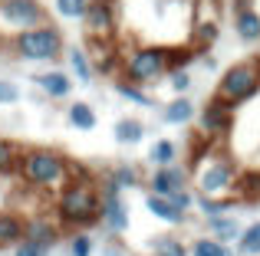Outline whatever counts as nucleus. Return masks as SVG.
<instances>
[{
    "mask_svg": "<svg viewBox=\"0 0 260 256\" xmlns=\"http://www.w3.org/2000/svg\"><path fill=\"white\" fill-rule=\"evenodd\" d=\"M102 217L99 207V187L92 178H86V171L79 164H73V181L56 194L53 204V220L59 224V230L83 233L89 227H95Z\"/></svg>",
    "mask_w": 260,
    "mask_h": 256,
    "instance_id": "f257e3e1",
    "label": "nucleus"
},
{
    "mask_svg": "<svg viewBox=\"0 0 260 256\" xmlns=\"http://www.w3.org/2000/svg\"><path fill=\"white\" fill-rule=\"evenodd\" d=\"M17 174H20V181H23L30 191H37V194H59L73 181V161L66 158L63 151L46 148V145L23 148Z\"/></svg>",
    "mask_w": 260,
    "mask_h": 256,
    "instance_id": "f03ea898",
    "label": "nucleus"
},
{
    "mask_svg": "<svg viewBox=\"0 0 260 256\" xmlns=\"http://www.w3.org/2000/svg\"><path fill=\"white\" fill-rule=\"evenodd\" d=\"M188 171L198 184V194H204V197H234L237 178H241L234 158H228V154L214 151V148L208 145L204 154H191Z\"/></svg>",
    "mask_w": 260,
    "mask_h": 256,
    "instance_id": "7ed1b4c3",
    "label": "nucleus"
},
{
    "mask_svg": "<svg viewBox=\"0 0 260 256\" xmlns=\"http://www.w3.org/2000/svg\"><path fill=\"white\" fill-rule=\"evenodd\" d=\"M10 53L23 63H53L56 56H63V33L56 30L53 23H43V26H33V30H23V33H13L7 39Z\"/></svg>",
    "mask_w": 260,
    "mask_h": 256,
    "instance_id": "20e7f679",
    "label": "nucleus"
},
{
    "mask_svg": "<svg viewBox=\"0 0 260 256\" xmlns=\"http://www.w3.org/2000/svg\"><path fill=\"white\" fill-rule=\"evenodd\" d=\"M168 72V46H135L132 53L122 56V72L119 79H125L128 86L148 89L158 79H165Z\"/></svg>",
    "mask_w": 260,
    "mask_h": 256,
    "instance_id": "39448f33",
    "label": "nucleus"
},
{
    "mask_svg": "<svg viewBox=\"0 0 260 256\" xmlns=\"http://www.w3.org/2000/svg\"><path fill=\"white\" fill-rule=\"evenodd\" d=\"M257 92H260V59L254 56V59H241V63L228 66V69L221 72V79H217L214 96L221 99L224 105L237 109V105L257 99Z\"/></svg>",
    "mask_w": 260,
    "mask_h": 256,
    "instance_id": "423d86ee",
    "label": "nucleus"
},
{
    "mask_svg": "<svg viewBox=\"0 0 260 256\" xmlns=\"http://www.w3.org/2000/svg\"><path fill=\"white\" fill-rule=\"evenodd\" d=\"M83 23L92 43H112V36L119 33V4L115 0H89Z\"/></svg>",
    "mask_w": 260,
    "mask_h": 256,
    "instance_id": "0eeeda50",
    "label": "nucleus"
},
{
    "mask_svg": "<svg viewBox=\"0 0 260 256\" xmlns=\"http://www.w3.org/2000/svg\"><path fill=\"white\" fill-rule=\"evenodd\" d=\"M0 20L13 26L17 33L33 30V26L50 23V13L40 0H0Z\"/></svg>",
    "mask_w": 260,
    "mask_h": 256,
    "instance_id": "6e6552de",
    "label": "nucleus"
},
{
    "mask_svg": "<svg viewBox=\"0 0 260 256\" xmlns=\"http://www.w3.org/2000/svg\"><path fill=\"white\" fill-rule=\"evenodd\" d=\"M99 207H102L99 224L106 227L109 233H125V230H128V204L122 200V191H119V187H115L109 178H102Z\"/></svg>",
    "mask_w": 260,
    "mask_h": 256,
    "instance_id": "1a4fd4ad",
    "label": "nucleus"
},
{
    "mask_svg": "<svg viewBox=\"0 0 260 256\" xmlns=\"http://www.w3.org/2000/svg\"><path fill=\"white\" fill-rule=\"evenodd\" d=\"M198 125H201V138H208V141L228 138L231 128H234V109L224 105L217 96H211L208 102L198 109Z\"/></svg>",
    "mask_w": 260,
    "mask_h": 256,
    "instance_id": "9d476101",
    "label": "nucleus"
},
{
    "mask_svg": "<svg viewBox=\"0 0 260 256\" xmlns=\"http://www.w3.org/2000/svg\"><path fill=\"white\" fill-rule=\"evenodd\" d=\"M191 181V171L184 164H168V167H155L148 178V194L155 197H172L175 191H184Z\"/></svg>",
    "mask_w": 260,
    "mask_h": 256,
    "instance_id": "9b49d317",
    "label": "nucleus"
},
{
    "mask_svg": "<svg viewBox=\"0 0 260 256\" xmlns=\"http://www.w3.org/2000/svg\"><path fill=\"white\" fill-rule=\"evenodd\" d=\"M23 240L43 246V250H56L59 240H63V230H59V224H56V220H50L46 214H37V217H26Z\"/></svg>",
    "mask_w": 260,
    "mask_h": 256,
    "instance_id": "f8f14e48",
    "label": "nucleus"
},
{
    "mask_svg": "<svg viewBox=\"0 0 260 256\" xmlns=\"http://www.w3.org/2000/svg\"><path fill=\"white\" fill-rule=\"evenodd\" d=\"M234 33H237V39L247 43V46L260 43V10H257V7L234 10Z\"/></svg>",
    "mask_w": 260,
    "mask_h": 256,
    "instance_id": "ddd939ff",
    "label": "nucleus"
},
{
    "mask_svg": "<svg viewBox=\"0 0 260 256\" xmlns=\"http://www.w3.org/2000/svg\"><path fill=\"white\" fill-rule=\"evenodd\" d=\"M23 227L26 217L13 210H0V250H13L17 243H23Z\"/></svg>",
    "mask_w": 260,
    "mask_h": 256,
    "instance_id": "4468645a",
    "label": "nucleus"
},
{
    "mask_svg": "<svg viewBox=\"0 0 260 256\" xmlns=\"http://www.w3.org/2000/svg\"><path fill=\"white\" fill-rule=\"evenodd\" d=\"M37 86L43 89L46 99H66L73 92V79H70V72H63V69L40 72V76H37Z\"/></svg>",
    "mask_w": 260,
    "mask_h": 256,
    "instance_id": "2eb2a0df",
    "label": "nucleus"
},
{
    "mask_svg": "<svg viewBox=\"0 0 260 256\" xmlns=\"http://www.w3.org/2000/svg\"><path fill=\"white\" fill-rule=\"evenodd\" d=\"M241 230H244V227L237 224V217H234V214H228V217H214V220H208V233H211V240H217V243H224V246L237 243Z\"/></svg>",
    "mask_w": 260,
    "mask_h": 256,
    "instance_id": "dca6fc26",
    "label": "nucleus"
},
{
    "mask_svg": "<svg viewBox=\"0 0 260 256\" xmlns=\"http://www.w3.org/2000/svg\"><path fill=\"white\" fill-rule=\"evenodd\" d=\"M194 207L201 210L204 220H214V217H228L237 207V197H204V194H194Z\"/></svg>",
    "mask_w": 260,
    "mask_h": 256,
    "instance_id": "f3484780",
    "label": "nucleus"
},
{
    "mask_svg": "<svg viewBox=\"0 0 260 256\" xmlns=\"http://www.w3.org/2000/svg\"><path fill=\"white\" fill-rule=\"evenodd\" d=\"M63 53H66V63H70V72L76 76V82L92 86L95 69H92V59H89V53L79 50V46H73V50H63Z\"/></svg>",
    "mask_w": 260,
    "mask_h": 256,
    "instance_id": "a211bd4d",
    "label": "nucleus"
},
{
    "mask_svg": "<svg viewBox=\"0 0 260 256\" xmlns=\"http://www.w3.org/2000/svg\"><path fill=\"white\" fill-rule=\"evenodd\" d=\"M145 207H148V214H152L155 220H161V224H168V227H181L184 220H188V214H178L165 197H155V194L145 197Z\"/></svg>",
    "mask_w": 260,
    "mask_h": 256,
    "instance_id": "6ab92c4d",
    "label": "nucleus"
},
{
    "mask_svg": "<svg viewBox=\"0 0 260 256\" xmlns=\"http://www.w3.org/2000/svg\"><path fill=\"white\" fill-rule=\"evenodd\" d=\"M194 115H198V109L188 96H175L172 102L165 105V112H161V118H165L168 125H188Z\"/></svg>",
    "mask_w": 260,
    "mask_h": 256,
    "instance_id": "aec40b11",
    "label": "nucleus"
},
{
    "mask_svg": "<svg viewBox=\"0 0 260 256\" xmlns=\"http://www.w3.org/2000/svg\"><path fill=\"white\" fill-rule=\"evenodd\" d=\"M234 256H260V220L241 230V237L234 243Z\"/></svg>",
    "mask_w": 260,
    "mask_h": 256,
    "instance_id": "412c9836",
    "label": "nucleus"
},
{
    "mask_svg": "<svg viewBox=\"0 0 260 256\" xmlns=\"http://www.w3.org/2000/svg\"><path fill=\"white\" fill-rule=\"evenodd\" d=\"M221 13H224V0H194L191 23H217L221 26Z\"/></svg>",
    "mask_w": 260,
    "mask_h": 256,
    "instance_id": "4be33fe9",
    "label": "nucleus"
},
{
    "mask_svg": "<svg viewBox=\"0 0 260 256\" xmlns=\"http://www.w3.org/2000/svg\"><path fill=\"white\" fill-rule=\"evenodd\" d=\"M106 178L112 181V184L119 187V191H132V187H139V184H142L139 167H135V164H125V161H122V164H115L112 171L106 174Z\"/></svg>",
    "mask_w": 260,
    "mask_h": 256,
    "instance_id": "5701e85b",
    "label": "nucleus"
},
{
    "mask_svg": "<svg viewBox=\"0 0 260 256\" xmlns=\"http://www.w3.org/2000/svg\"><path fill=\"white\" fill-rule=\"evenodd\" d=\"M112 132H115V141H119V145H139V141L145 138V125H142L139 118H119Z\"/></svg>",
    "mask_w": 260,
    "mask_h": 256,
    "instance_id": "b1692460",
    "label": "nucleus"
},
{
    "mask_svg": "<svg viewBox=\"0 0 260 256\" xmlns=\"http://www.w3.org/2000/svg\"><path fill=\"white\" fill-rule=\"evenodd\" d=\"M66 118H70V125H76L79 132H92L95 122H99L89 102H70V109H66Z\"/></svg>",
    "mask_w": 260,
    "mask_h": 256,
    "instance_id": "393cba45",
    "label": "nucleus"
},
{
    "mask_svg": "<svg viewBox=\"0 0 260 256\" xmlns=\"http://www.w3.org/2000/svg\"><path fill=\"white\" fill-rule=\"evenodd\" d=\"M148 161H152L155 167H168V164H178V145L172 138H158L152 145V151H148Z\"/></svg>",
    "mask_w": 260,
    "mask_h": 256,
    "instance_id": "a878e982",
    "label": "nucleus"
},
{
    "mask_svg": "<svg viewBox=\"0 0 260 256\" xmlns=\"http://www.w3.org/2000/svg\"><path fill=\"white\" fill-rule=\"evenodd\" d=\"M152 253H155V256H188V246L181 243V237L158 233V237L152 240Z\"/></svg>",
    "mask_w": 260,
    "mask_h": 256,
    "instance_id": "bb28decb",
    "label": "nucleus"
},
{
    "mask_svg": "<svg viewBox=\"0 0 260 256\" xmlns=\"http://www.w3.org/2000/svg\"><path fill=\"white\" fill-rule=\"evenodd\" d=\"M20 154H23V148H20L17 141L0 138V174H13V171H17Z\"/></svg>",
    "mask_w": 260,
    "mask_h": 256,
    "instance_id": "cd10ccee",
    "label": "nucleus"
},
{
    "mask_svg": "<svg viewBox=\"0 0 260 256\" xmlns=\"http://www.w3.org/2000/svg\"><path fill=\"white\" fill-rule=\"evenodd\" d=\"M188 256H234V246H224L211 237H198L194 243H191Z\"/></svg>",
    "mask_w": 260,
    "mask_h": 256,
    "instance_id": "c85d7f7f",
    "label": "nucleus"
},
{
    "mask_svg": "<svg viewBox=\"0 0 260 256\" xmlns=\"http://www.w3.org/2000/svg\"><path fill=\"white\" fill-rule=\"evenodd\" d=\"M115 92H119L125 102H135V105H152V99H148V92L145 89H139V86H128L125 79H115Z\"/></svg>",
    "mask_w": 260,
    "mask_h": 256,
    "instance_id": "c756f323",
    "label": "nucleus"
},
{
    "mask_svg": "<svg viewBox=\"0 0 260 256\" xmlns=\"http://www.w3.org/2000/svg\"><path fill=\"white\" fill-rule=\"evenodd\" d=\"M53 7H56V13L63 20H83L89 0H53Z\"/></svg>",
    "mask_w": 260,
    "mask_h": 256,
    "instance_id": "7c9ffc66",
    "label": "nucleus"
},
{
    "mask_svg": "<svg viewBox=\"0 0 260 256\" xmlns=\"http://www.w3.org/2000/svg\"><path fill=\"white\" fill-rule=\"evenodd\" d=\"M194 59H198V53L191 50V46H184V50L181 46H178V50H168V72L172 69H188Z\"/></svg>",
    "mask_w": 260,
    "mask_h": 256,
    "instance_id": "2f4dec72",
    "label": "nucleus"
},
{
    "mask_svg": "<svg viewBox=\"0 0 260 256\" xmlns=\"http://www.w3.org/2000/svg\"><path fill=\"white\" fill-rule=\"evenodd\" d=\"M165 79H168L175 96H188V89H191V72L188 69H172V72H165Z\"/></svg>",
    "mask_w": 260,
    "mask_h": 256,
    "instance_id": "473e14b6",
    "label": "nucleus"
},
{
    "mask_svg": "<svg viewBox=\"0 0 260 256\" xmlns=\"http://www.w3.org/2000/svg\"><path fill=\"white\" fill-rule=\"evenodd\" d=\"M165 200H168V204H172V207H175V210H178V214H188V210H191V207H194V194H191V191H188V187H184V191H175V194H172V197H165Z\"/></svg>",
    "mask_w": 260,
    "mask_h": 256,
    "instance_id": "72a5a7b5",
    "label": "nucleus"
},
{
    "mask_svg": "<svg viewBox=\"0 0 260 256\" xmlns=\"http://www.w3.org/2000/svg\"><path fill=\"white\" fill-rule=\"evenodd\" d=\"M70 256H92V237H86V233H73Z\"/></svg>",
    "mask_w": 260,
    "mask_h": 256,
    "instance_id": "f704fd0d",
    "label": "nucleus"
},
{
    "mask_svg": "<svg viewBox=\"0 0 260 256\" xmlns=\"http://www.w3.org/2000/svg\"><path fill=\"white\" fill-rule=\"evenodd\" d=\"M20 102V86L10 79H0V105H17Z\"/></svg>",
    "mask_w": 260,
    "mask_h": 256,
    "instance_id": "c9c22d12",
    "label": "nucleus"
},
{
    "mask_svg": "<svg viewBox=\"0 0 260 256\" xmlns=\"http://www.w3.org/2000/svg\"><path fill=\"white\" fill-rule=\"evenodd\" d=\"M13 256H50V250H43V246L30 243V240H23V243L13 246Z\"/></svg>",
    "mask_w": 260,
    "mask_h": 256,
    "instance_id": "e433bc0d",
    "label": "nucleus"
},
{
    "mask_svg": "<svg viewBox=\"0 0 260 256\" xmlns=\"http://www.w3.org/2000/svg\"><path fill=\"white\" fill-rule=\"evenodd\" d=\"M201 66H204V69H217V59L208 56V53H201Z\"/></svg>",
    "mask_w": 260,
    "mask_h": 256,
    "instance_id": "4c0bfd02",
    "label": "nucleus"
},
{
    "mask_svg": "<svg viewBox=\"0 0 260 256\" xmlns=\"http://www.w3.org/2000/svg\"><path fill=\"white\" fill-rule=\"evenodd\" d=\"M4 50H7V39H4V36H0V56H4Z\"/></svg>",
    "mask_w": 260,
    "mask_h": 256,
    "instance_id": "58836bf2",
    "label": "nucleus"
}]
</instances>
